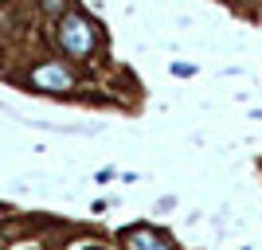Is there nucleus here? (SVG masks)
<instances>
[{"mask_svg": "<svg viewBox=\"0 0 262 250\" xmlns=\"http://www.w3.org/2000/svg\"><path fill=\"white\" fill-rule=\"evenodd\" d=\"M59 43H63L67 55H75V59L90 55V51H94V43H98L94 24H90L86 16H78V12H67L63 20H59Z\"/></svg>", "mask_w": 262, "mask_h": 250, "instance_id": "obj_1", "label": "nucleus"}, {"mask_svg": "<svg viewBox=\"0 0 262 250\" xmlns=\"http://www.w3.org/2000/svg\"><path fill=\"white\" fill-rule=\"evenodd\" d=\"M35 86H47V90H71V71H63V66H39L32 75Z\"/></svg>", "mask_w": 262, "mask_h": 250, "instance_id": "obj_3", "label": "nucleus"}, {"mask_svg": "<svg viewBox=\"0 0 262 250\" xmlns=\"http://www.w3.org/2000/svg\"><path fill=\"white\" fill-rule=\"evenodd\" d=\"M125 242H129V250H172V242L164 239L161 231H153V227H133V231H125Z\"/></svg>", "mask_w": 262, "mask_h": 250, "instance_id": "obj_2", "label": "nucleus"}, {"mask_svg": "<svg viewBox=\"0 0 262 250\" xmlns=\"http://www.w3.org/2000/svg\"><path fill=\"white\" fill-rule=\"evenodd\" d=\"M43 8L47 12H63V0H43Z\"/></svg>", "mask_w": 262, "mask_h": 250, "instance_id": "obj_4", "label": "nucleus"}]
</instances>
